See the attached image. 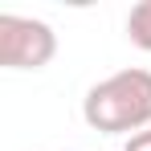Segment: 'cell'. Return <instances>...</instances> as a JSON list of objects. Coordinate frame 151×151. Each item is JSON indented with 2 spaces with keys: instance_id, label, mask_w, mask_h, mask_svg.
Masks as SVG:
<instances>
[{
  "instance_id": "6da1fadb",
  "label": "cell",
  "mask_w": 151,
  "mask_h": 151,
  "mask_svg": "<svg viewBox=\"0 0 151 151\" xmlns=\"http://www.w3.org/2000/svg\"><path fill=\"white\" fill-rule=\"evenodd\" d=\"M82 119L102 135L151 131V70H119L90 86L82 102Z\"/></svg>"
},
{
  "instance_id": "7a4b0ae2",
  "label": "cell",
  "mask_w": 151,
  "mask_h": 151,
  "mask_svg": "<svg viewBox=\"0 0 151 151\" xmlns=\"http://www.w3.org/2000/svg\"><path fill=\"white\" fill-rule=\"evenodd\" d=\"M57 53V33L37 17L0 12V65L4 70H41Z\"/></svg>"
},
{
  "instance_id": "3957f363",
  "label": "cell",
  "mask_w": 151,
  "mask_h": 151,
  "mask_svg": "<svg viewBox=\"0 0 151 151\" xmlns=\"http://www.w3.org/2000/svg\"><path fill=\"white\" fill-rule=\"evenodd\" d=\"M127 37L131 45H139L143 53H151V0H139L127 17Z\"/></svg>"
},
{
  "instance_id": "277c9868",
  "label": "cell",
  "mask_w": 151,
  "mask_h": 151,
  "mask_svg": "<svg viewBox=\"0 0 151 151\" xmlns=\"http://www.w3.org/2000/svg\"><path fill=\"white\" fill-rule=\"evenodd\" d=\"M123 151H151V131H139V135H131Z\"/></svg>"
}]
</instances>
